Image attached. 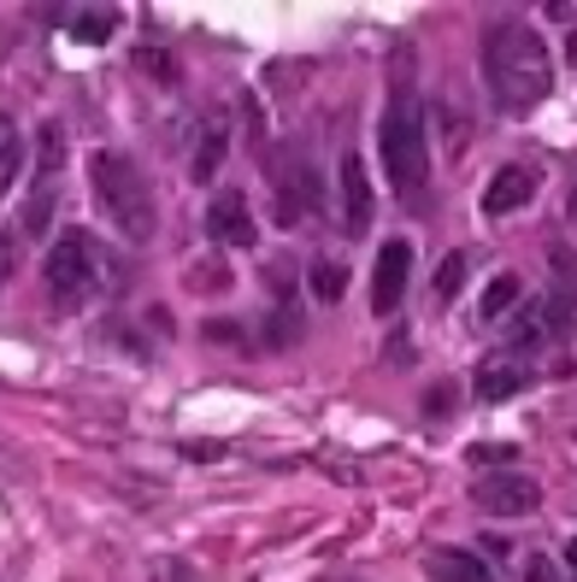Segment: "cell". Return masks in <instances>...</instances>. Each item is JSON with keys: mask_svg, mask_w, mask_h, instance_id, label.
<instances>
[{"mask_svg": "<svg viewBox=\"0 0 577 582\" xmlns=\"http://www.w3.org/2000/svg\"><path fill=\"white\" fill-rule=\"evenodd\" d=\"M483 77L501 112H530L554 89V59L530 24H495L483 41Z\"/></svg>", "mask_w": 577, "mask_h": 582, "instance_id": "1", "label": "cell"}, {"mask_svg": "<svg viewBox=\"0 0 577 582\" xmlns=\"http://www.w3.org/2000/svg\"><path fill=\"white\" fill-rule=\"evenodd\" d=\"M378 148H383V171L395 183V195L419 200L430 183V136H424V107L407 89L389 100V112L378 124Z\"/></svg>", "mask_w": 577, "mask_h": 582, "instance_id": "2", "label": "cell"}, {"mask_svg": "<svg viewBox=\"0 0 577 582\" xmlns=\"http://www.w3.org/2000/svg\"><path fill=\"white\" fill-rule=\"evenodd\" d=\"M89 189H95V206L113 218L118 236H130V241L154 236V195H148V177H141L136 159L95 154L89 159Z\"/></svg>", "mask_w": 577, "mask_h": 582, "instance_id": "3", "label": "cell"}, {"mask_svg": "<svg viewBox=\"0 0 577 582\" xmlns=\"http://www.w3.org/2000/svg\"><path fill=\"white\" fill-rule=\"evenodd\" d=\"M107 247H100L89 230H59L48 259H41V277H48V295L59 306H82L100 295V283H107Z\"/></svg>", "mask_w": 577, "mask_h": 582, "instance_id": "4", "label": "cell"}, {"mask_svg": "<svg viewBox=\"0 0 577 582\" xmlns=\"http://www.w3.org/2000/svg\"><path fill=\"white\" fill-rule=\"evenodd\" d=\"M59 165H66V130L59 124H41V136H36V189L25 200V230L30 236H48V206L59 195Z\"/></svg>", "mask_w": 577, "mask_h": 582, "instance_id": "5", "label": "cell"}, {"mask_svg": "<svg viewBox=\"0 0 577 582\" xmlns=\"http://www.w3.org/2000/svg\"><path fill=\"white\" fill-rule=\"evenodd\" d=\"M272 189H277V224L295 230L313 213H324V183L306 159H288V165H272Z\"/></svg>", "mask_w": 577, "mask_h": 582, "instance_id": "6", "label": "cell"}, {"mask_svg": "<svg viewBox=\"0 0 577 582\" xmlns=\"http://www.w3.org/2000/svg\"><path fill=\"white\" fill-rule=\"evenodd\" d=\"M536 501H542V489L519 471H495L478 483V512H489V517H525V512H536Z\"/></svg>", "mask_w": 577, "mask_h": 582, "instance_id": "7", "label": "cell"}, {"mask_svg": "<svg viewBox=\"0 0 577 582\" xmlns=\"http://www.w3.org/2000/svg\"><path fill=\"white\" fill-rule=\"evenodd\" d=\"M407 277H412V247L407 241H383V259H378V272H371V306H378V318H395L401 312Z\"/></svg>", "mask_w": 577, "mask_h": 582, "instance_id": "8", "label": "cell"}, {"mask_svg": "<svg viewBox=\"0 0 577 582\" xmlns=\"http://www.w3.org/2000/svg\"><path fill=\"white\" fill-rule=\"evenodd\" d=\"M206 230H213L218 247H254V241H260V224H254V213H247L242 189H224V195L213 200V213H206Z\"/></svg>", "mask_w": 577, "mask_h": 582, "instance_id": "9", "label": "cell"}, {"mask_svg": "<svg viewBox=\"0 0 577 582\" xmlns=\"http://www.w3.org/2000/svg\"><path fill=\"white\" fill-rule=\"evenodd\" d=\"M342 230L348 236H365L371 230V213H378V195H371V177H365V159H342Z\"/></svg>", "mask_w": 577, "mask_h": 582, "instance_id": "10", "label": "cell"}, {"mask_svg": "<svg viewBox=\"0 0 577 582\" xmlns=\"http://www.w3.org/2000/svg\"><path fill=\"white\" fill-rule=\"evenodd\" d=\"M536 189H542V171H536V165H501L495 183L483 189V213L489 218H507V213H519Z\"/></svg>", "mask_w": 577, "mask_h": 582, "instance_id": "11", "label": "cell"}, {"mask_svg": "<svg viewBox=\"0 0 577 582\" xmlns=\"http://www.w3.org/2000/svg\"><path fill=\"white\" fill-rule=\"evenodd\" d=\"M525 383H530V371L512 359V353H489V359L478 365V377H471V394L478 401H512V394H525Z\"/></svg>", "mask_w": 577, "mask_h": 582, "instance_id": "12", "label": "cell"}, {"mask_svg": "<svg viewBox=\"0 0 577 582\" xmlns=\"http://www.w3.org/2000/svg\"><path fill=\"white\" fill-rule=\"evenodd\" d=\"M424 576L430 582H495V571L483 565V559L460 553V548H430L424 553Z\"/></svg>", "mask_w": 577, "mask_h": 582, "instance_id": "13", "label": "cell"}, {"mask_svg": "<svg viewBox=\"0 0 577 582\" xmlns=\"http://www.w3.org/2000/svg\"><path fill=\"white\" fill-rule=\"evenodd\" d=\"M224 148H231V130H224V118H206L201 148L189 154V177H195V183H213L218 165H224Z\"/></svg>", "mask_w": 577, "mask_h": 582, "instance_id": "14", "label": "cell"}, {"mask_svg": "<svg viewBox=\"0 0 577 582\" xmlns=\"http://www.w3.org/2000/svg\"><path fill=\"white\" fill-rule=\"evenodd\" d=\"M25 177V130L12 118H0V195Z\"/></svg>", "mask_w": 577, "mask_h": 582, "instance_id": "15", "label": "cell"}, {"mask_svg": "<svg viewBox=\"0 0 577 582\" xmlns=\"http://www.w3.org/2000/svg\"><path fill=\"white\" fill-rule=\"evenodd\" d=\"M512 306H519V277H512V272H501V277H495V283L483 288V300H478V318H483V324H501Z\"/></svg>", "mask_w": 577, "mask_h": 582, "instance_id": "16", "label": "cell"}, {"mask_svg": "<svg viewBox=\"0 0 577 582\" xmlns=\"http://www.w3.org/2000/svg\"><path fill=\"white\" fill-rule=\"evenodd\" d=\"M113 30H118V12H113V7H82V12L71 18V36L82 41V48H100Z\"/></svg>", "mask_w": 577, "mask_h": 582, "instance_id": "17", "label": "cell"}, {"mask_svg": "<svg viewBox=\"0 0 577 582\" xmlns=\"http://www.w3.org/2000/svg\"><path fill=\"white\" fill-rule=\"evenodd\" d=\"M313 295H319L324 306H336V300L348 295V265H342V259H313Z\"/></svg>", "mask_w": 577, "mask_h": 582, "instance_id": "18", "label": "cell"}, {"mask_svg": "<svg viewBox=\"0 0 577 582\" xmlns=\"http://www.w3.org/2000/svg\"><path fill=\"white\" fill-rule=\"evenodd\" d=\"M136 71L154 77V82H172V77H177V59L165 53V48H141V53H136Z\"/></svg>", "mask_w": 577, "mask_h": 582, "instance_id": "19", "label": "cell"}, {"mask_svg": "<svg viewBox=\"0 0 577 582\" xmlns=\"http://www.w3.org/2000/svg\"><path fill=\"white\" fill-rule=\"evenodd\" d=\"M466 259H471V254H448V259H442V272H437V295H442V300L460 295V283H466Z\"/></svg>", "mask_w": 577, "mask_h": 582, "instance_id": "20", "label": "cell"}, {"mask_svg": "<svg viewBox=\"0 0 577 582\" xmlns=\"http://www.w3.org/2000/svg\"><path fill=\"white\" fill-rule=\"evenodd\" d=\"M295 336H301V318H295L288 306H277V312H272V329H265V342L283 347V342H295Z\"/></svg>", "mask_w": 577, "mask_h": 582, "instance_id": "21", "label": "cell"}, {"mask_svg": "<svg viewBox=\"0 0 577 582\" xmlns=\"http://www.w3.org/2000/svg\"><path fill=\"white\" fill-rule=\"evenodd\" d=\"M512 453H519V447H507V442H483V447H471V465L501 471V465H512Z\"/></svg>", "mask_w": 577, "mask_h": 582, "instance_id": "22", "label": "cell"}, {"mask_svg": "<svg viewBox=\"0 0 577 582\" xmlns=\"http://www.w3.org/2000/svg\"><path fill=\"white\" fill-rule=\"evenodd\" d=\"M18 277V241L0 230V283H12Z\"/></svg>", "mask_w": 577, "mask_h": 582, "instance_id": "23", "label": "cell"}, {"mask_svg": "<svg viewBox=\"0 0 577 582\" xmlns=\"http://www.w3.org/2000/svg\"><path fill=\"white\" fill-rule=\"evenodd\" d=\"M154 582H195V571L183 559H165V565H154Z\"/></svg>", "mask_w": 577, "mask_h": 582, "instance_id": "24", "label": "cell"}, {"mask_svg": "<svg viewBox=\"0 0 577 582\" xmlns=\"http://www.w3.org/2000/svg\"><path fill=\"white\" fill-rule=\"evenodd\" d=\"M554 277L560 288H577V254H554Z\"/></svg>", "mask_w": 577, "mask_h": 582, "instance_id": "25", "label": "cell"}, {"mask_svg": "<svg viewBox=\"0 0 577 582\" xmlns=\"http://www.w3.org/2000/svg\"><path fill=\"white\" fill-rule=\"evenodd\" d=\"M525 576H530V582H560V576H554V565H548L542 553H530V559H525Z\"/></svg>", "mask_w": 577, "mask_h": 582, "instance_id": "26", "label": "cell"}, {"mask_svg": "<svg viewBox=\"0 0 577 582\" xmlns=\"http://www.w3.org/2000/svg\"><path fill=\"white\" fill-rule=\"evenodd\" d=\"M566 213L577 218V177H571V195H566Z\"/></svg>", "mask_w": 577, "mask_h": 582, "instance_id": "27", "label": "cell"}, {"mask_svg": "<svg viewBox=\"0 0 577 582\" xmlns=\"http://www.w3.org/2000/svg\"><path fill=\"white\" fill-rule=\"evenodd\" d=\"M566 571H577V542L566 548Z\"/></svg>", "mask_w": 577, "mask_h": 582, "instance_id": "28", "label": "cell"}]
</instances>
